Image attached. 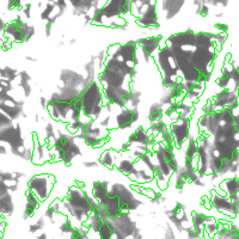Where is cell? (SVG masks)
I'll use <instances>...</instances> for the list:
<instances>
[{
  "mask_svg": "<svg viewBox=\"0 0 239 239\" xmlns=\"http://www.w3.org/2000/svg\"><path fill=\"white\" fill-rule=\"evenodd\" d=\"M55 184V177L52 175H39L35 176L29 181V190L34 195H36V197L41 202L46 201L50 193L54 188Z\"/></svg>",
  "mask_w": 239,
  "mask_h": 239,
  "instance_id": "obj_1",
  "label": "cell"
},
{
  "mask_svg": "<svg viewBox=\"0 0 239 239\" xmlns=\"http://www.w3.org/2000/svg\"><path fill=\"white\" fill-rule=\"evenodd\" d=\"M138 120H139V111L136 109L122 108L115 117L116 129L118 131L129 129L131 128L133 123H135Z\"/></svg>",
  "mask_w": 239,
  "mask_h": 239,
  "instance_id": "obj_2",
  "label": "cell"
},
{
  "mask_svg": "<svg viewBox=\"0 0 239 239\" xmlns=\"http://www.w3.org/2000/svg\"><path fill=\"white\" fill-rule=\"evenodd\" d=\"M220 188L227 194L228 197L238 196L239 193V179L237 177H228L220 183Z\"/></svg>",
  "mask_w": 239,
  "mask_h": 239,
  "instance_id": "obj_4",
  "label": "cell"
},
{
  "mask_svg": "<svg viewBox=\"0 0 239 239\" xmlns=\"http://www.w3.org/2000/svg\"><path fill=\"white\" fill-rule=\"evenodd\" d=\"M117 158H118V151H116L114 148H107L102 152L98 163L108 169H113L117 163Z\"/></svg>",
  "mask_w": 239,
  "mask_h": 239,
  "instance_id": "obj_3",
  "label": "cell"
}]
</instances>
